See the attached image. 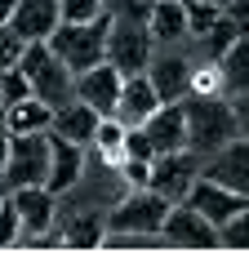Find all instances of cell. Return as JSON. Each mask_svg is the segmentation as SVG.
Wrapping results in <instances>:
<instances>
[{"label": "cell", "mask_w": 249, "mask_h": 258, "mask_svg": "<svg viewBox=\"0 0 249 258\" xmlns=\"http://www.w3.org/2000/svg\"><path fill=\"white\" fill-rule=\"evenodd\" d=\"M182 111H187V147L196 156H205V160L214 152H223L231 138H240L236 111H231L227 94H200V89H192L182 98Z\"/></svg>", "instance_id": "1"}, {"label": "cell", "mask_w": 249, "mask_h": 258, "mask_svg": "<svg viewBox=\"0 0 249 258\" xmlns=\"http://www.w3.org/2000/svg\"><path fill=\"white\" fill-rule=\"evenodd\" d=\"M18 67L27 72V85H31V94L40 103L63 107L76 98V72L49 49V40H31L23 49V58H18Z\"/></svg>", "instance_id": "2"}, {"label": "cell", "mask_w": 249, "mask_h": 258, "mask_svg": "<svg viewBox=\"0 0 249 258\" xmlns=\"http://www.w3.org/2000/svg\"><path fill=\"white\" fill-rule=\"evenodd\" d=\"M107 31H111V14H102L94 23H58L49 36V49L72 72H89V67L107 62Z\"/></svg>", "instance_id": "3"}, {"label": "cell", "mask_w": 249, "mask_h": 258, "mask_svg": "<svg viewBox=\"0 0 249 258\" xmlns=\"http://www.w3.org/2000/svg\"><path fill=\"white\" fill-rule=\"evenodd\" d=\"M174 209L169 196L151 191V187H134L125 201L107 209V232H143V236H160L165 214Z\"/></svg>", "instance_id": "4"}, {"label": "cell", "mask_w": 249, "mask_h": 258, "mask_svg": "<svg viewBox=\"0 0 249 258\" xmlns=\"http://www.w3.org/2000/svg\"><path fill=\"white\" fill-rule=\"evenodd\" d=\"M151 53H156V40L143 18H125V14H111V31H107V62L120 72V76H134V72H147Z\"/></svg>", "instance_id": "5"}, {"label": "cell", "mask_w": 249, "mask_h": 258, "mask_svg": "<svg viewBox=\"0 0 249 258\" xmlns=\"http://www.w3.org/2000/svg\"><path fill=\"white\" fill-rule=\"evenodd\" d=\"M49 178V129L40 134H14L9 160H5V187H36Z\"/></svg>", "instance_id": "6"}, {"label": "cell", "mask_w": 249, "mask_h": 258, "mask_svg": "<svg viewBox=\"0 0 249 258\" xmlns=\"http://www.w3.org/2000/svg\"><path fill=\"white\" fill-rule=\"evenodd\" d=\"M200 169H205V156H196L192 147H178V152H160L151 160V191H160V196H169V201H187V191H192V182L200 178Z\"/></svg>", "instance_id": "7"}, {"label": "cell", "mask_w": 249, "mask_h": 258, "mask_svg": "<svg viewBox=\"0 0 249 258\" xmlns=\"http://www.w3.org/2000/svg\"><path fill=\"white\" fill-rule=\"evenodd\" d=\"M147 80L156 85V94H160V103H182L192 89H196V62L187 58V53H178L174 45H156L147 62Z\"/></svg>", "instance_id": "8"}, {"label": "cell", "mask_w": 249, "mask_h": 258, "mask_svg": "<svg viewBox=\"0 0 249 258\" xmlns=\"http://www.w3.org/2000/svg\"><path fill=\"white\" fill-rule=\"evenodd\" d=\"M165 245H174V249H196V254H209V249H223V240H218V227L196 214V209L187 205V201H178L169 214H165Z\"/></svg>", "instance_id": "9"}, {"label": "cell", "mask_w": 249, "mask_h": 258, "mask_svg": "<svg viewBox=\"0 0 249 258\" xmlns=\"http://www.w3.org/2000/svg\"><path fill=\"white\" fill-rule=\"evenodd\" d=\"M9 201H14L18 223H23V245L58 227V196H53L45 182H36V187H14Z\"/></svg>", "instance_id": "10"}, {"label": "cell", "mask_w": 249, "mask_h": 258, "mask_svg": "<svg viewBox=\"0 0 249 258\" xmlns=\"http://www.w3.org/2000/svg\"><path fill=\"white\" fill-rule=\"evenodd\" d=\"M120 85H125L120 72H116L111 62H98V67H89V72H76V98L89 103L98 116H116Z\"/></svg>", "instance_id": "11"}, {"label": "cell", "mask_w": 249, "mask_h": 258, "mask_svg": "<svg viewBox=\"0 0 249 258\" xmlns=\"http://www.w3.org/2000/svg\"><path fill=\"white\" fill-rule=\"evenodd\" d=\"M80 178H85V147L49 134V178H45V187L53 196H67L80 187Z\"/></svg>", "instance_id": "12"}, {"label": "cell", "mask_w": 249, "mask_h": 258, "mask_svg": "<svg viewBox=\"0 0 249 258\" xmlns=\"http://www.w3.org/2000/svg\"><path fill=\"white\" fill-rule=\"evenodd\" d=\"M187 205L196 209V214H205L214 227H223L236 209L249 205V196H240V191H231V187H223V182H214V178L200 174V178L192 182V191H187Z\"/></svg>", "instance_id": "13"}, {"label": "cell", "mask_w": 249, "mask_h": 258, "mask_svg": "<svg viewBox=\"0 0 249 258\" xmlns=\"http://www.w3.org/2000/svg\"><path fill=\"white\" fill-rule=\"evenodd\" d=\"M200 174L231 187V191H240V196H249V138H231L223 152H214L205 160Z\"/></svg>", "instance_id": "14"}, {"label": "cell", "mask_w": 249, "mask_h": 258, "mask_svg": "<svg viewBox=\"0 0 249 258\" xmlns=\"http://www.w3.org/2000/svg\"><path fill=\"white\" fill-rule=\"evenodd\" d=\"M63 249H102L107 240V209H72L58 214Z\"/></svg>", "instance_id": "15"}, {"label": "cell", "mask_w": 249, "mask_h": 258, "mask_svg": "<svg viewBox=\"0 0 249 258\" xmlns=\"http://www.w3.org/2000/svg\"><path fill=\"white\" fill-rule=\"evenodd\" d=\"M58 23H63L58 0H18V5H14V18H9V27L23 36L27 45H31V40H49Z\"/></svg>", "instance_id": "16"}, {"label": "cell", "mask_w": 249, "mask_h": 258, "mask_svg": "<svg viewBox=\"0 0 249 258\" xmlns=\"http://www.w3.org/2000/svg\"><path fill=\"white\" fill-rule=\"evenodd\" d=\"M143 129H147V138H151V147H156V156L187 147V111H182V103H160L147 120H143Z\"/></svg>", "instance_id": "17"}, {"label": "cell", "mask_w": 249, "mask_h": 258, "mask_svg": "<svg viewBox=\"0 0 249 258\" xmlns=\"http://www.w3.org/2000/svg\"><path fill=\"white\" fill-rule=\"evenodd\" d=\"M98 111L89 103H80V98H72V103L53 107V120H49V134H58V138H72V143H80V147H94V134H98Z\"/></svg>", "instance_id": "18"}, {"label": "cell", "mask_w": 249, "mask_h": 258, "mask_svg": "<svg viewBox=\"0 0 249 258\" xmlns=\"http://www.w3.org/2000/svg\"><path fill=\"white\" fill-rule=\"evenodd\" d=\"M160 107V94H156V85L147 80V72H134V76H125L120 85V103H116V120L120 125H143L151 111Z\"/></svg>", "instance_id": "19"}, {"label": "cell", "mask_w": 249, "mask_h": 258, "mask_svg": "<svg viewBox=\"0 0 249 258\" xmlns=\"http://www.w3.org/2000/svg\"><path fill=\"white\" fill-rule=\"evenodd\" d=\"M147 31L156 45H182L192 40V27H187V5L182 0H151L147 9Z\"/></svg>", "instance_id": "20"}, {"label": "cell", "mask_w": 249, "mask_h": 258, "mask_svg": "<svg viewBox=\"0 0 249 258\" xmlns=\"http://www.w3.org/2000/svg\"><path fill=\"white\" fill-rule=\"evenodd\" d=\"M218 85L227 98L249 94V36H236V45L218 58Z\"/></svg>", "instance_id": "21"}, {"label": "cell", "mask_w": 249, "mask_h": 258, "mask_svg": "<svg viewBox=\"0 0 249 258\" xmlns=\"http://www.w3.org/2000/svg\"><path fill=\"white\" fill-rule=\"evenodd\" d=\"M49 120H53V107L40 103L36 94L14 103V107H5V129L9 134H40V129H49Z\"/></svg>", "instance_id": "22"}, {"label": "cell", "mask_w": 249, "mask_h": 258, "mask_svg": "<svg viewBox=\"0 0 249 258\" xmlns=\"http://www.w3.org/2000/svg\"><path fill=\"white\" fill-rule=\"evenodd\" d=\"M236 36H240V31H236V23L223 14V18L209 27V31H200V36H192V40H196V53H200V58L218 67V58H223V53L236 45Z\"/></svg>", "instance_id": "23"}, {"label": "cell", "mask_w": 249, "mask_h": 258, "mask_svg": "<svg viewBox=\"0 0 249 258\" xmlns=\"http://www.w3.org/2000/svg\"><path fill=\"white\" fill-rule=\"evenodd\" d=\"M94 147H98L111 165L120 160V147H125V125L116 120V116H102L98 120V134H94Z\"/></svg>", "instance_id": "24"}, {"label": "cell", "mask_w": 249, "mask_h": 258, "mask_svg": "<svg viewBox=\"0 0 249 258\" xmlns=\"http://www.w3.org/2000/svg\"><path fill=\"white\" fill-rule=\"evenodd\" d=\"M218 240H223V249H240V254H249V205L236 209L223 227H218Z\"/></svg>", "instance_id": "25"}, {"label": "cell", "mask_w": 249, "mask_h": 258, "mask_svg": "<svg viewBox=\"0 0 249 258\" xmlns=\"http://www.w3.org/2000/svg\"><path fill=\"white\" fill-rule=\"evenodd\" d=\"M23 98H31V85H27V72L14 62V67L0 72V103L14 107V103H23Z\"/></svg>", "instance_id": "26"}, {"label": "cell", "mask_w": 249, "mask_h": 258, "mask_svg": "<svg viewBox=\"0 0 249 258\" xmlns=\"http://www.w3.org/2000/svg\"><path fill=\"white\" fill-rule=\"evenodd\" d=\"M182 5H187V27H192V36L209 31V27L223 18V5H214V0H182Z\"/></svg>", "instance_id": "27"}, {"label": "cell", "mask_w": 249, "mask_h": 258, "mask_svg": "<svg viewBox=\"0 0 249 258\" xmlns=\"http://www.w3.org/2000/svg\"><path fill=\"white\" fill-rule=\"evenodd\" d=\"M58 9H63V23H94L102 14H111L107 0H58Z\"/></svg>", "instance_id": "28"}, {"label": "cell", "mask_w": 249, "mask_h": 258, "mask_svg": "<svg viewBox=\"0 0 249 258\" xmlns=\"http://www.w3.org/2000/svg\"><path fill=\"white\" fill-rule=\"evenodd\" d=\"M23 240V223H18V209L9 201V191L0 196V249H14Z\"/></svg>", "instance_id": "29"}, {"label": "cell", "mask_w": 249, "mask_h": 258, "mask_svg": "<svg viewBox=\"0 0 249 258\" xmlns=\"http://www.w3.org/2000/svg\"><path fill=\"white\" fill-rule=\"evenodd\" d=\"M23 49H27V40H23L9 23H0V72H5V67H14V62L23 58Z\"/></svg>", "instance_id": "30"}, {"label": "cell", "mask_w": 249, "mask_h": 258, "mask_svg": "<svg viewBox=\"0 0 249 258\" xmlns=\"http://www.w3.org/2000/svg\"><path fill=\"white\" fill-rule=\"evenodd\" d=\"M116 174H120L129 187H147V182H151V160H134V156H120V160H116Z\"/></svg>", "instance_id": "31"}, {"label": "cell", "mask_w": 249, "mask_h": 258, "mask_svg": "<svg viewBox=\"0 0 249 258\" xmlns=\"http://www.w3.org/2000/svg\"><path fill=\"white\" fill-rule=\"evenodd\" d=\"M223 14L236 23L240 36H249V0H223Z\"/></svg>", "instance_id": "32"}, {"label": "cell", "mask_w": 249, "mask_h": 258, "mask_svg": "<svg viewBox=\"0 0 249 258\" xmlns=\"http://www.w3.org/2000/svg\"><path fill=\"white\" fill-rule=\"evenodd\" d=\"M231 111H236V129H240V138H249V94H236V98H231Z\"/></svg>", "instance_id": "33"}, {"label": "cell", "mask_w": 249, "mask_h": 258, "mask_svg": "<svg viewBox=\"0 0 249 258\" xmlns=\"http://www.w3.org/2000/svg\"><path fill=\"white\" fill-rule=\"evenodd\" d=\"M9 138H14V134L0 125V169H5V160H9Z\"/></svg>", "instance_id": "34"}, {"label": "cell", "mask_w": 249, "mask_h": 258, "mask_svg": "<svg viewBox=\"0 0 249 258\" xmlns=\"http://www.w3.org/2000/svg\"><path fill=\"white\" fill-rule=\"evenodd\" d=\"M14 5H18V0H0V23H9V18H14Z\"/></svg>", "instance_id": "35"}, {"label": "cell", "mask_w": 249, "mask_h": 258, "mask_svg": "<svg viewBox=\"0 0 249 258\" xmlns=\"http://www.w3.org/2000/svg\"><path fill=\"white\" fill-rule=\"evenodd\" d=\"M5 191H9V187H5V169H0V196H5Z\"/></svg>", "instance_id": "36"}, {"label": "cell", "mask_w": 249, "mask_h": 258, "mask_svg": "<svg viewBox=\"0 0 249 258\" xmlns=\"http://www.w3.org/2000/svg\"><path fill=\"white\" fill-rule=\"evenodd\" d=\"M0 125H5V103H0Z\"/></svg>", "instance_id": "37"}, {"label": "cell", "mask_w": 249, "mask_h": 258, "mask_svg": "<svg viewBox=\"0 0 249 258\" xmlns=\"http://www.w3.org/2000/svg\"><path fill=\"white\" fill-rule=\"evenodd\" d=\"M214 5H223V0H214Z\"/></svg>", "instance_id": "38"}]
</instances>
